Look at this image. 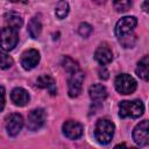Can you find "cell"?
<instances>
[{
  "instance_id": "cell-1",
  "label": "cell",
  "mask_w": 149,
  "mask_h": 149,
  "mask_svg": "<svg viewBox=\"0 0 149 149\" xmlns=\"http://www.w3.org/2000/svg\"><path fill=\"white\" fill-rule=\"evenodd\" d=\"M137 24L135 16H123L115 24V35L123 48H133L136 42L134 28Z\"/></svg>"
},
{
  "instance_id": "cell-2",
  "label": "cell",
  "mask_w": 149,
  "mask_h": 149,
  "mask_svg": "<svg viewBox=\"0 0 149 149\" xmlns=\"http://www.w3.org/2000/svg\"><path fill=\"white\" fill-rule=\"evenodd\" d=\"M144 112V105L141 100H123L119 104V116L125 118H140Z\"/></svg>"
},
{
  "instance_id": "cell-3",
  "label": "cell",
  "mask_w": 149,
  "mask_h": 149,
  "mask_svg": "<svg viewBox=\"0 0 149 149\" xmlns=\"http://www.w3.org/2000/svg\"><path fill=\"white\" fill-rule=\"evenodd\" d=\"M94 135L100 144H108L114 135V123L108 119H100L95 125Z\"/></svg>"
},
{
  "instance_id": "cell-4",
  "label": "cell",
  "mask_w": 149,
  "mask_h": 149,
  "mask_svg": "<svg viewBox=\"0 0 149 149\" xmlns=\"http://www.w3.org/2000/svg\"><path fill=\"white\" fill-rule=\"evenodd\" d=\"M114 85H115L116 91L120 94H125V95L132 94L137 87L136 80L130 74H127V73H121L116 76L114 80Z\"/></svg>"
},
{
  "instance_id": "cell-5",
  "label": "cell",
  "mask_w": 149,
  "mask_h": 149,
  "mask_svg": "<svg viewBox=\"0 0 149 149\" xmlns=\"http://www.w3.org/2000/svg\"><path fill=\"white\" fill-rule=\"evenodd\" d=\"M84 78H85V74L80 69L70 72V76L68 79V86H69L68 93L71 98H76L80 94L81 88H83Z\"/></svg>"
},
{
  "instance_id": "cell-6",
  "label": "cell",
  "mask_w": 149,
  "mask_h": 149,
  "mask_svg": "<svg viewBox=\"0 0 149 149\" xmlns=\"http://www.w3.org/2000/svg\"><path fill=\"white\" fill-rule=\"evenodd\" d=\"M19 41L17 30L12 27H5L0 31V48L5 51L13 50Z\"/></svg>"
},
{
  "instance_id": "cell-7",
  "label": "cell",
  "mask_w": 149,
  "mask_h": 149,
  "mask_svg": "<svg viewBox=\"0 0 149 149\" xmlns=\"http://www.w3.org/2000/svg\"><path fill=\"white\" fill-rule=\"evenodd\" d=\"M133 140L140 147H144V146L148 144V142H149V125H148V120H143L139 125H136V127L133 130Z\"/></svg>"
},
{
  "instance_id": "cell-8",
  "label": "cell",
  "mask_w": 149,
  "mask_h": 149,
  "mask_svg": "<svg viewBox=\"0 0 149 149\" xmlns=\"http://www.w3.org/2000/svg\"><path fill=\"white\" fill-rule=\"evenodd\" d=\"M45 112L43 108H36V109H33L29 115H28V119H27V127L28 129L30 130H37L40 129L44 122H45Z\"/></svg>"
},
{
  "instance_id": "cell-9",
  "label": "cell",
  "mask_w": 149,
  "mask_h": 149,
  "mask_svg": "<svg viewBox=\"0 0 149 149\" xmlns=\"http://www.w3.org/2000/svg\"><path fill=\"white\" fill-rule=\"evenodd\" d=\"M23 127V118L19 113L10 114L6 120V130L9 136H16Z\"/></svg>"
},
{
  "instance_id": "cell-10",
  "label": "cell",
  "mask_w": 149,
  "mask_h": 149,
  "mask_svg": "<svg viewBox=\"0 0 149 149\" xmlns=\"http://www.w3.org/2000/svg\"><path fill=\"white\" fill-rule=\"evenodd\" d=\"M40 62V52L36 49H28L26 50L20 59V63L24 70L34 69Z\"/></svg>"
},
{
  "instance_id": "cell-11",
  "label": "cell",
  "mask_w": 149,
  "mask_h": 149,
  "mask_svg": "<svg viewBox=\"0 0 149 149\" xmlns=\"http://www.w3.org/2000/svg\"><path fill=\"white\" fill-rule=\"evenodd\" d=\"M63 134L70 140H77L83 135V126L73 120H68L63 123Z\"/></svg>"
},
{
  "instance_id": "cell-12",
  "label": "cell",
  "mask_w": 149,
  "mask_h": 149,
  "mask_svg": "<svg viewBox=\"0 0 149 149\" xmlns=\"http://www.w3.org/2000/svg\"><path fill=\"white\" fill-rule=\"evenodd\" d=\"M94 58L100 65H107L113 59V52L106 44H101L97 48L94 52Z\"/></svg>"
},
{
  "instance_id": "cell-13",
  "label": "cell",
  "mask_w": 149,
  "mask_h": 149,
  "mask_svg": "<svg viewBox=\"0 0 149 149\" xmlns=\"http://www.w3.org/2000/svg\"><path fill=\"white\" fill-rule=\"evenodd\" d=\"M10 99L13 101V104L15 106H26L28 104V101L30 100V97H29V93L22 88V87H15L12 92H10Z\"/></svg>"
},
{
  "instance_id": "cell-14",
  "label": "cell",
  "mask_w": 149,
  "mask_h": 149,
  "mask_svg": "<svg viewBox=\"0 0 149 149\" xmlns=\"http://www.w3.org/2000/svg\"><path fill=\"white\" fill-rule=\"evenodd\" d=\"M36 85L38 87H41V88H45L51 95H55L57 93L56 81L49 74H42V76H40L37 78V80H36Z\"/></svg>"
},
{
  "instance_id": "cell-15",
  "label": "cell",
  "mask_w": 149,
  "mask_h": 149,
  "mask_svg": "<svg viewBox=\"0 0 149 149\" xmlns=\"http://www.w3.org/2000/svg\"><path fill=\"white\" fill-rule=\"evenodd\" d=\"M88 94L93 101H102L107 98V90L101 84H93L90 86Z\"/></svg>"
},
{
  "instance_id": "cell-16",
  "label": "cell",
  "mask_w": 149,
  "mask_h": 149,
  "mask_svg": "<svg viewBox=\"0 0 149 149\" xmlns=\"http://www.w3.org/2000/svg\"><path fill=\"white\" fill-rule=\"evenodd\" d=\"M135 72L141 79H143L146 81L148 80V77H149V59H148V56H143L140 59V62L137 63Z\"/></svg>"
},
{
  "instance_id": "cell-17",
  "label": "cell",
  "mask_w": 149,
  "mask_h": 149,
  "mask_svg": "<svg viewBox=\"0 0 149 149\" xmlns=\"http://www.w3.org/2000/svg\"><path fill=\"white\" fill-rule=\"evenodd\" d=\"M5 21H6V23H7V27H12V28H14V29H16V30H19L20 27H21L22 23H23L22 17H21L17 13H13V12L7 13V14L5 15Z\"/></svg>"
},
{
  "instance_id": "cell-18",
  "label": "cell",
  "mask_w": 149,
  "mask_h": 149,
  "mask_svg": "<svg viewBox=\"0 0 149 149\" xmlns=\"http://www.w3.org/2000/svg\"><path fill=\"white\" fill-rule=\"evenodd\" d=\"M41 30H42V23H41L40 19L33 17L28 23V33H29L30 37L37 38L41 34Z\"/></svg>"
},
{
  "instance_id": "cell-19",
  "label": "cell",
  "mask_w": 149,
  "mask_h": 149,
  "mask_svg": "<svg viewBox=\"0 0 149 149\" xmlns=\"http://www.w3.org/2000/svg\"><path fill=\"white\" fill-rule=\"evenodd\" d=\"M69 3L65 0H59L56 5V9H55V14L58 19H64L68 14H69Z\"/></svg>"
},
{
  "instance_id": "cell-20",
  "label": "cell",
  "mask_w": 149,
  "mask_h": 149,
  "mask_svg": "<svg viewBox=\"0 0 149 149\" xmlns=\"http://www.w3.org/2000/svg\"><path fill=\"white\" fill-rule=\"evenodd\" d=\"M132 0H113V6L116 12L123 13L132 7Z\"/></svg>"
},
{
  "instance_id": "cell-21",
  "label": "cell",
  "mask_w": 149,
  "mask_h": 149,
  "mask_svg": "<svg viewBox=\"0 0 149 149\" xmlns=\"http://www.w3.org/2000/svg\"><path fill=\"white\" fill-rule=\"evenodd\" d=\"M62 65H63V68H64L69 73L72 72V71H74V70H78V69H79L78 63L74 62L71 57H68V56H65V57L63 58V61H62Z\"/></svg>"
},
{
  "instance_id": "cell-22",
  "label": "cell",
  "mask_w": 149,
  "mask_h": 149,
  "mask_svg": "<svg viewBox=\"0 0 149 149\" xmlns=\"http://www.w3.org/2000/svg\"><path fill=\"white\" fill-rule=\"evenodd\" d=\"M13 65V58L9 57L7 54L0 51V69H8Z\"/></svg>"
},
{
  "instance_id": "cell-23",
  "label": "cell",
  "mask_w": 149,
  "mask_h": 149,
  "mask_svg": "<svg viewBox=\"0 0 149 149\" xmlns=\"http://www.w3.org/2000/svg\"><path fill=\"white\" fill-rule=\"evenodd\" d=\"M78 33H79L80 36L87 37V36H90L91 33H92V26L88 24V23H86V22H83V23H80L79 27H78Z\"/></svg>"
},
{
  "instance_id": "cell-24",
  "label": "cell",
  "mask_w": 149,
  "mask_h": 149,
  "mask_svg": "<svg viewBox=\"0 0 149 149\" xmlns=\"http://www.w3.org/2000/svg\"><path fill=\"white\" fill-rule=\"evenodd\" d=\"M5 102H6V92H5V87H3V86H0V112L3 109Z\"/></svg>"
},
{
  "instance_id": "cell-25",
  "label": "cell",
  "mask_w": 149,
  "mask_h": 149,
  "mask_svg": "<svg viewBox=\"0 0 149 149\" xmlns=\"http://www.w3.org/2000/svg\"><path fill=\"white\" fill-rule=\"evenodd\" d=\"M99 77L101 79H104V80L108 78V71L105 69V65H102V68L99 69Z\"/></svg>"
},
{
  "instance_id": "cell-26",
  "label": "cell",
  "mask_w": 149,
  "mask_h": 149,
  "mask_svg": "<svg viewBox=\"0 0 149 149\" xmlns=\"http://www.w3.org/2000/svg\"><path fill=\"white\" fill-rule=\"evenodd\" d=\"M10 2H21V3H27L28 0H9Z\"/></svg>"
},
{
  "instance_id": "cell-27",
  "label": "cell",
  "mask_w": 149,
  "mask_h": 149,
  "mask_svg": "<svg viewBox=\"0 0 149 149\" xmlns=\"http://www.w3.org/2000/svg\"><path fill=\"white\" fill-rule=\"evenodd\" d=\"M147 3H148V0H146L144 3H143V9H144V12H148V9H147Z\"/></svg>"
},
{
  "instance_id": "cell-28",
  "label": "cell",
  "mask_w": 149,
  "mask_h": 149,
  "mask_svg": "<svg viewBox=\"0 0 149 149\" xmlns=\"http://www.w3.org/2000/svg\"><path fill=\"white\" fill-rule=\"evenodd\" d=\"M94 2H97V3H104L106 0H93Z\"/></svg>"
}]
</instances>
